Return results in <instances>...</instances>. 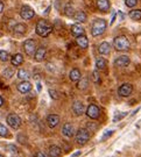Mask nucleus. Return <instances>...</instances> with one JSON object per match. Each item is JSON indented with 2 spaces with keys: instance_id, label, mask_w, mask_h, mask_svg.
Here are the masks:
<instances>
[{
  "instance_id": "obj_1",
  "label": "nucleus",
  "mask_w": 141,
  "mask_h": 157,
  "mask_svg": "<svg viewBox=\"0 0 141 157\" xmlns=\"http://www.w3.org/2000/svg\"><path fill=\"white\" fill-rule=\"evenodd\" d=\"M35 32H36V34H37L39 36H41V37H47V36H49V35L53 33V26H51L47 20L41 19V20H39L37 23H36Z\"/></svg>"
},
{
  "instance_id": "obj_2",
  "label": "nucleus",
  "mask_w": 141,
  "mask_h": 157,
  "mask_svg": "<svg viewBox=\"0 0 141 157\" xmlns=\"http://www.w3.org/2000/svg\"><path fill=\"white\" fill-rule=\"evenodd\" d=\"M107 27V22L104 20V19H96L93 22H92V26H91V35L93 37H98L103 34L105 33Z\"/></svg>"
},
{
  "instance_id": "obj_3",
  "label": "nucleus",
  "mask_w": 141,
  "mask_h": 157,
  "mask_svg": "<svg viewBox=\"0 0 141 157\" xmlns=\"http://www.w3.org/2000/svg\"><path fill=\"white\" fill-rule=\"evenodd\" d=\"M130 41L125 35H119L113 40V47L117 51H127L130 49Z\"/></svg>"
},
{
  "instance_id": "obj_4",
  "label": "nucleus",
  "mask_w": 141,
  "mask_h": 157,
  "mask_svg": "<svg viewBox=\"0 0 141 157\" xmlns=\"http://www.w3.org/2000/svg\"><path fill=\"white\" fill-rule=\"evenodd\" d=\"M75 140L78 146H84L85 143L90 140V132L86 128H79L75 135Z\"/></svg>"
},
{
  "instance_id": "obj_5",
  "label": "nucleus",
  "mask_w": 141,
  "mask_h": 157,
  "mask_svg": "<svg viewBox=\"0 0 141 157\" xmlns=\"http://www.w3.org/2000/svg\"><path fill=\"white\" fill-rule=\"evenodd\" d=\"M6 121H7V124H10L13 129H18L21 126V118L18 114H15V113L8 114L7 118H6Z\"/></svg>"
},
{
  "instance_id": "obj_6",
  "label": "nucleus",
  "mask_w": 141,
  "mask_h": 157,
  "mask_svg": "<svg viewBox=\"0 0 141 157\" xmlns=\"http://www.w3.org/2000/svg\"><path fill=\"white\" fill-rule=\"evenodd\" d=\"M85 114H86L88 118L92 119V120H97V119L99 118V115H100V109H99V107L97 106V105L91 104L85 109Z\"/></svg>"
},
{
  "instance_id": "obj_7",
  "label": "nucleus",
  "mask_w": 141,
  "mask_h": 157,
  "mask_svg": "<svg viewBox=\"0 0 141 157\" xmlns=\"http://www.w3.org/2000/svg\"><path fill=\"white\" fill-rule=\"evenodd\" d=\"M23 50H25V54H26V55L33 56L35 50H36V42L32 39L26 40V41L23 42Z\"/></svg>"
},
{
  "instance_id": "obj_8",
  "label": "nucleus",
  "mask_w": 141,
  "mask_h": 157,
  "mask_svg": "<svg viewBox=\"0 0 141 157\" xmlns=\"http://www.w3.org/2000/svg\"><path fill=\"white\" fill-rule=\"evenodd\" d=\"M132 92H133V86L130 83H125V84H123L118 89V94L120 97H123V98L130 97L132 94Z\"/></svg>"
},
{
  "instance_id": "obj_9",
  "label": "nucleus",
  "mask_w": 141,
  "mask_h": 157,
  "mask_svg": "<svg viewBox=\"0 0 141 157\" xmlns=\"http://www.w3.org/2000/svg\"><path fill=\"white\" fill-rule=\"evenodd\" d=\"M34 15H35L34 10H32L29 6L25 5L21 7V10H20V17H22L23 20H30Z\"/></svg>"
},
{
  "instance_id": "obj_10",
  "label": "nucleus",
  "mask_w": 141,
  "mask_h": 157,
  "mask_svg": "<svg viewBox=\"0 0 141 157\" xmlns=\"http://www.w3.org/2000/svg\"><path fill=\"white\" fill-rule=\"evenodd\" d=\"M17 89L21 94H27V93H29V92L32 91L33 86H32V84L29 83L28 80H22L21 83L18 84Z\"/></svg>"
},
{
  "instance_id": "obj_11",
  "label": "nucleus",
  "mask_w": 141,
  "mask_h": 157,
  "mask_svg": "<svg viewBox=\"0 0 141 157\" xmlns=\"http://www.w3.org/2000/svg\"><path fill=\"white\" fill-rule=\"evenodd\" d=\"M72 112L76 117H80V115H83V114H84L85 108H84V105H83V102H82V101H78V100L73 101Z\"/></svg>"
},
{
  "instance_id": "obj_12",
  "label": "nucleus",
  "mask_w": 141,
  "mask_h": 157,
  "mask_svg": "<svg viewBox=\"0 0 141 157\" xmlns=\"http://www.w3.org/2000/svg\"><path fill=\"white\" fill-rule=\"evenodd\" d=\"M131 63V59L128 56L126 55H121V56L117 57L114 59V65L118 67H128Z\"/></svg>"
},
{
  "instance_id": "obj_13",
  "label": "nucleus",
  "mask_w": 141,
  "mask_h": 157,
  "mask_svg": "<svg viewBox=\"0 0 141 157\" xmlns=\"http://www.w3.org/2000/svg\"><path fill=\"white\" fill-rule=\"evenodd\" d=\"M45 55H47V49L43 45H41L39 48H36V50L34 52V59L36 62H42L45 59Z\"/></svg>"
},
{
  "instance_id": "obj_14",
  "label": "nucleus",
  "mask_w": 141,
  "mask_h": 157,
  "mask_svg": "<svg viewBox=\"0 0 141 157\" xmlns=\"http://www.w3.org/2000/svg\"><path fill=\"white\" fill-rule=\"evenodd\" d=\"M45 121H47L48 127L53 129L60 124V117H58L57 114H49V115L47 117V119H45Z\"/></svg>"
},
{
  "instance_id": "obj_15",
  "label": "nucleus",
  "mask_w": 141,
  "mask_h": 157,
  "mask_svg": "<svg viewBox=\"0 0 141 157\" xmlns=\"http://www.w3.org/2000/svg\"><path fill=\"white\" fill-rule=\"evenodd\" d=\"M62 134L64 136H67V137H72L73 135H75V128H73V126L70 122H67V124H63Z\"/></svg>"
},
{
  "instance_id": "obj_16",
  "label": "nucleus",
  "mask_w": 141,
  "mask_h": 157,
  "mask_svg": "<svg viewBox=\"0 0 141 157\" xmlns=\"http://www.w3.org/2000/svg\"><path fill=\"white\" fill-rule=\"evenodd\" d=\"M76 43L78 45L79 48H82V49H86L88 47H89V39L84 35H80V36H77L76 37Z\"/></svg>"
},
{
  "instance_id": "obj_17",
  "label": "nucleus",
  "mask_w": 141,
  "mask_h": 157,
  "mask_svg": "<svg viewBox=\"0 0 141 157\" xmlns=\"http://www.w3.org/2000/svg\"><path fill=\"white\" fill-rule=\"evenodd\" d=\"M13 32L18 36H21L27 32V26L25 23H15L13 27Z\"/></svg>"
},
{
  "instance_id": "obj_18",
  "label": "nucleus",
  "mask_w": 141,
  "mask_h": 157,
  "mask_svg": "<svg viewBox=\"0 0 141 157\" xmlns=\"http://www.w3.org/2000/svg\"><path fill=\"white\" fill-rule=\"evenodd\" d=\"M70 30H71V34H72L73 36H76V37L85 34L84 27H82L80 23H79V25H72V26L70 27Z\"/></svg>"
},
{
  "instance_id": "obj_19",
  "label": "nucleus",
  "mask_w": 141,
  "mask_h": 157,
  "mask_svg": "<svg viewBox=\"0 0 141 157\" xmlns=\"http://www.w3.org/2000/svg\"><path fill=\"white\" fill-rule=\"evenodd\" d=\"M69 78L71 82H78L79 79L82 78V73L79 71V69H77V67L71 69V71L69 72Z\"/></svg>"
},
{
  "instance_id": "obj_20",
  "label": "nucleus",
  "mask_w": 141,
  "mask_h": 157,
  "mask_svg": "<svg viewBox=\"0 0 141 157\" xmlns=\"http://www.w3.org/2000/svg\"><path fill=\"white\" fill-rule=\"evenodd\" d=\"M98 51L100 55H108L111 51V44L108 42H102L98 47Z\"/></svg>"
},
{
  "instance_id": "obj_21",
  "label": "nucleus",
  "mask_w": 141,
  "mask_h": 157,
  "mask_svg": "<svg viewBox=\"0 0 141 157\" xmlns=\"http://www.w3.org/2000/svg\"><path fill=\"white\" fill-rule=\"evenodd\" d=\"M11 63L13 67H20L23 63V55L22 54H15L11 58Z\"/></svg>"
},
{
  "instance_id": "obj_22",
  "label": "nucleus",
  "mask_w": 141,
  "mask_h": 157,
  "mask_svg": "<svg viewBox=\"0 0 141 157\" xmlns=\"http://www.w3.org/2000/svg\"><path fill=\"white\" fill-rule=\"evenodd\" d=\"M72 17L79 23H84V22H86V20H88V17H86L85 12H83V11L75 12V14H73Z\"/></svg>"
},
{
  "instance_id": "obj_23",
  "label": "nucleus",
  "mask_w": 141,
  "mask_h": 157,
  "mask_svg": "<svg viewBox=\"0 0 141 157\" xmlns=\"http://www.w3.org/2000/svg\"><path fill=\"white\" fill-rule=\"evenodd\" d=\"M110 1L108 0H97V7H98V10L102 12H107L110 10Z\"/></svg>"
},
{
  "instance_id": "obj_24",
  "label": "nucleus",
  "mask_w": 141,
  "mask_h": 157,
  "mask_svg": "<svg viewBox=\"0 0 141 157\" xmlns=\"http://www.w3.org/2000/svg\"><path fill=\"white\" fill-rule=\"evenodd\" d=\"M62 154V150L61 148L57 146H50L49 147V151H48V155L51 157H57Z\"/></svg>"
},
{
  "instance_id": "obj_25",
  "label": "nucleus",
  "mask_w": 141,
  "mask_h": 157,
  "mask_svg": "<svg viewBox=\"0 0 141 157\" xmlns=\"http://www.w3.org/2000/svg\"><path fill=\"white\" fill-rule=\"evenodd\" d=\"M107 67V61L104 57H98L96 59V67L97 70H104Z\"/></svg>"
},
{
  "instance_id": "obj_26",
  "label": "nucleus",
  "mask_w": 141,
  "mask_h": 157,
  "mask_svg": "<svg viewBox=\"0 0 141 157\" xmlns=\"http://www.w3.org/2000/svg\"><path fill=\"white\" fill-rule=\"evenodd\" d=\"M17 76L18 78H20L21 80H28L30 78V75L27 70H25V69H20V70H18L17 72Z\"/></svg>"
},
{
  "instance_id": "obj_27",
  "label": "nucleus",
  "mask_w": 141,
  "mask_h": 157,
  "mask_svg": "<svg viewBox=\"0 0 141 157\" xmlns=\"http://www.w3.org/2000/svg\"><path fill=\"white\" fill-rule=\"evenodd\" d=\"M64 14L69 17H72L73 14H75V8L71 4H67L65 7H64Z\"/></svg>"
},
{
  "instance_id": "obj_28",
  "label": "nucleus",
  "mask_w": 141,
  "mask_h": 157,
  "mask_svg": "<svg viewBox=\"0 0 141 157\" xmlns=\"http://www.w3.org/2000/svg\"><path fill=\"white\" fill-rule=\"evenodd\" d=\"M128 17L132 20H140L141 19V10H132L128 13Z\"/></svg>"
},
{
  "instance_id": "obj_29",
  "label": "nucleus",
  "mask_w": 141,
  "mask_h": 157,
  "mask_svg": "<svg viewBox=\"0 0 141 157\" xmlns=\"http://www.w3.org/2000/svg\"><path fill=\"white\" fill-rule=\"evenodd\" d=\"M78 87L80 90H86L88 85H89V78L88 77H84V78H80L78 80Z\"/></svg>"
},
{
  "instance_id": "obj_30",
  "label": "nucleus",
  "mask_w": 141,
  "mask_h": 157,
  "mask_svg": "<svg viewBox=\"0 0 141 157\" xmlns=\"http://www.w3.org/2000/svg\"><path fill=\"white\" fill-rule=\"evenodd\" d=\"M14 70L12 69V67H6L5 70L2 71V76L5 77V78H7V79H10V78H12L13 76H14Z\"/></svg>"
},
{
  "instance_id": "obj_31",
  "label": "nucleus",
  "mask_w": 141,
  "mask_h": 157,
  "mask_svg": "<svg viewBox=\"0 0 141 157\" xmlns=\"http://www.w3.org/2000/svg\"><path fill=\"white\" fill-rule=\"evenodd\" d=\"M8 52L6 50H0V61H2V62H7L8 61Z\"/></svg>"
},
{
  "instance_id": "obj_32",
  "label": "nucleus",
  "mask_w": 141,
  "mask_h": 157,
  "mask_svg": "<svg viewBox=\"0 0 141 157\" xmlns=\"http://www.w3.org/2000/svg\"><path fill=\"white\" fill-rule=\"evenodd\" d=\"M136 4H138V0H125V5L127 6L128 8L135 7Z\"/></svg>"
},
{
  "instance_id": "obj_33",
  "label": "nucleus",
  "mask_w": 141,
  "mask_h": 157,
  "mask_svg": "<svg viewBox=\"0 0 141 157\" xmlns=\"http://www.w3.org/2000/svg\"><path fill=\"white\" fill-rule=\"evenodd\" d=\"M7 135H8V130H7V128H6L2 124H0V136L6 137Z\"/></svg>"
},
{
  "instance_id": "obj_34",
  "label": "nucleus",
  "mask_w": 141,
  "mask_h": 157,
  "mask_svg": "<svg viewBox=\"0 0 141 157\" xmlns=\"http://www.w3.org/2000/svg\"><path fill=\"white\" fill-rule=\"evenodd\" d=\"M86 129H88V130H93V132H95V130L98 129V124H93V122H88V124H86Z\"/></svg>"
},
{
  "instance_id": "obj_35",
  "label": "nucleus",
  "mask_w": 141,
  "mask_h": 157,
  "mask_svg": "<svg viewBox=\"0 0 141 157\" xmlns=\"http://www.w3.org/2000/svg\"><path fill=\"white\" fill-rule=\"evenodd\" d=\"M92 80H93V83H96V84H98V83L100 82L99 73L97 72V71H93V72H92Z\"/></svg>"
},
{
  "instance_id": "obj_36",
  "label": "nucleus",
  "mask_w": 141,
  "mask_h": 157,
  "mask_svg": "<svg viewBox=\"0 0 141 157\" xmlns=\"http://www.w3.org/2000/svg\"><path fill=\"white\" fill-rule=\"evenodd\" d=\"M7 150L11 152V154H18V149L14 144H8L7 146Z\"/></svg>"
},
{
  "instance_id": "obj_37",
  "label": "nucleus",
  "mask_w": 141,
  "mask_h": 157,
  "mask_svg": "<svg viewBox=\"0 0 141 157\" xmlns=\"http://www.w3.org/2000/svg\"><path fill=\"white\" fill-rule=\"evenodd\" d=\"M49 95H50L51 98H53V99H54V100H57V99H58V98H60V97H58V94H57V92L55 90H49Z\"/></svg>"
},
{
  "instance_id": "obj_38",
  "label": "nucleus",
  "mask_w": 141,
  "mask_h": 157,
  "mask_svg": "<svg viewBox=\"0 0 141 157\" xmlns=\"http://www.w3.org/2000/svg\"><path fill=\"white\" fill-rule=\"evenodd\" d=\"M18 141L20 142V143H26V136H23L22 134H19L18 135Z\"/></svg>"
},
{
  "instance_id": "obj_39",
  "label": "nucleus",
  "mask_w": 141,
  "mask_h": 157,
  "mask_svg": "<svg viewBox=\"0 0 141 157\" xmlns=\"http://www.w3.org/2000/svg\"><path fill=\"white\" fill-rule=\"evenodd\" d=\"M125 115H126V113H121V114H119L118 117H116V118H114V121H119L121 118H124Z\"/></svg>"
},
{
  "instance_id": "obj_40",
  "label": "nucleus",
  "mask_w": 141,
  "mask_h": 157,
  "mask_svg": "<svg viewBox=\"0 0 141 157\" xmlns=\"http://www.w3.org/2000/svg\"><path fill=\"white\" fill-rule=\"evenodd\" d=\"M35 156L45 157V156H47V154H45V152H42V151H37V152H35Z\"/></svg>"
},
{
  "instance_id": "obj_41",
  "label": "nucleus",
  "mask_w": 141,
  "mask_h": 157,
  "mask_svg": "<svg viewBox=\"0 0 141 157\" xmlns=\"http://www.w3.org/2000/svg\"><path fill=\"white\" fill-rule=\"evenodd\" d=\"M2 11H4V4L0 1V14L2 13Z\"/></svg>"
},
{
  "instance_id": "obj_42",
  "label": "nucleus",
  "mask_w": 141,
  "mask_h": 157,
  "mask_svg": "<svg viewBox=\"0 0 141 157\" xmlns=\"http://www.w3.org/2000/svg\"><path fill=\"white\" fill-rule=\"evenodd\" d=\"M2 105H4V98L0 95V107L2 106Z\"/></svg>"
},
{
  "instance_id": "obj_43",
  "label": "nucleus",
  "mask_w": 141,
  "mask_h": 157,
  "mask_svg": "<svg viewBox=\"0 0 141 157\" xmlns=\"http://www.w3.org/2000/svg\"><path fill=\"white\" fill-rule=\"evenodd\" d=\"M78 155H80V151H77V152H75L72 156H78Z\"/></svg>"
},
{
  "instance_id": "obj_44",
  "label": "nucleus",
  "mask_w": 141,
  "mask_h": 157,
  "mask_svg": "<svg viewBox=\"0 0 141 157\" xmlns=\"http://www.w3.org/2000/svg\"><path fill=\"white\" fill-rule=\"evenodd\" d=\"M0 157H2V155H1V154H0Z\"/></svg>"
}]
</instances>
